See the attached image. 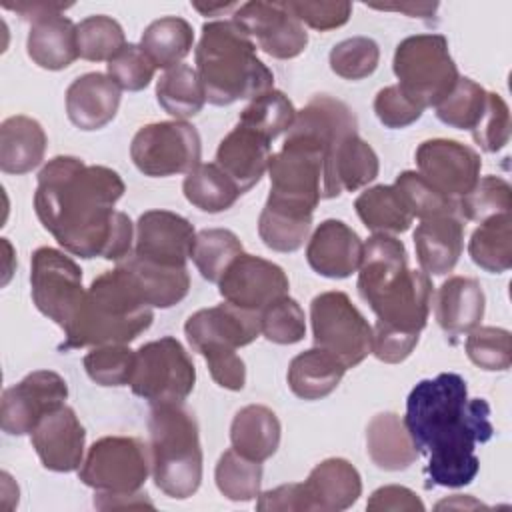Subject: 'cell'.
Masks as SVG:
<instances>
[{
  "label": "cell",
  "instance_id": "47",
  "mask_svg": "<svg viewBox=\"0 0 512 512\" xmlns=\"http://www.w3.org/2000/svg\"><path fill=\"white\" fill-rule=\"evenodd\" d=\"M260 334L274 344H296L306 336L302 306L288 294L260 310Z\"/></svg>",
  "mask_w": 512,
  "mask_h": 512
},
{
  "label": "cell",
  "instance_id": "23",
  "mask_svg": "<svg viewBox=\"0 0 512 512\" xmlns=\"http://www.w3.org/2000/svg\"><path fill=\"white\" fill-rule=\"evenodd\" d=\"M270 140L256 130L236 124L218 144L216 164L244 194L260 182L270 162Z\"/></svg>",
  "mask_w": 512,
  "mask_h": 512
},
{
  "label": "cell",
  "instance_id": "25",
  "mask_svg": "<svg viewBox=\"0 0 512 512\" xmlns=\"http://www.w3.org/2000/svg\"><path fill=\"white\" fill-rule=\"evenodd\" d=\"M484 308L486 296L480 282L466 276L444 280L434 298L436 322L452 338L480 326Z\"/></svg>",
  "mask_w": 512,
  "mask_h": 512
},
{
  "label": "cell",
  "instance_id": "49",
  "mask_svg": "<svg viewBox=\"0 0 512 512\" xmlns=\"http://www.w3.org/2000/svg\"><path fill=\"white\" fill-rule=\"evenodd\" d=\"M136 350L126 344L94 346L84 356V368L90 380L100 386H128L134 368Z\"/></svg>",
  "mask_w": 512,
  "mask_h": 512
},
{
  "label": "cell",
  "instance_id": "42",
  "mask_svg": "<svg viewBox=\"0 0 512 512\" xmlns=\"http://www.w3.org/2000/svg\"><path fill=\"white\" fill-rule=\"evenodd\" d=\"M76 44L80 58L108 62L126 46V36L118 20L106 14H94L76 24Z\"/></svg>",
  "mask_w": 512,
  "mask_h": 512
},
{
  "label": "cell",
  "instance_id": "55",
  "mask_svg": "<svg viewBox=\"0 0 512 512\" xmlns=\"http://www.w3.org/2000/svg\"><path fill=\"white\" fill-rule=\"evenodd\" d=\"M208 364L214 382L220 388L238 392L246 384L244 360L232 348H206L200 352Z\"/></svg>",
  "mask_w": 512,
  "mask_h": 512
},
{
  "label": "cell",
  "instance_id": "39",
  "mask_svg": "<svg viewBox=\"0 0 512 512\" xmlns=\"http://www.w3.org/2000/svg\"><path fill=\"white\" fill-rule=\"evenodd\" d=\"M244 252L240 238L228 228H206L196 234L192 260L200 276L218 284L228 266Z\"/></svg>",
  "mask_w": 512,
  "mask_h": 512
},
{
  "label": "cell",
  "instance_id": "24",
  "mask_svg": "<svg viewBox=\"0 0 512 512\" xmlns=\"http://www.w3.org/2000/svg\"><path fill=\"white\" fill-rule=\"evenodd\" d=\"M416 258L424 274L444 276L454 270L464 250V222L458 214L422 220L414 230Z\"/></svg>",
  "mask_w": 512,
  "mask_h": 512
},
{
  "label": "cell",
  "instance_id": "16",
  "mask_svg": "<svg viewBox=\"0 0 512 512\" xmlns=\"http://www.w3.org/2000/svg\"><path fill=\"white\" fill-rule=\"evenodd\" d=\"M288 288V276L278 264L246 252L228 266L218 282L224 302L252 312H260L270 302L286 296Z\"/></svg>",
  "mask_w": 512,
  "mask_h": 512
},
{
  "label": "cell",
  "instance_id": "59",
  "mask_svg": "<svg viewBox=\"0 0 512 512\" xmlns=\"http://www.w3.org/2000/svg\"><path fill=\"white\" fill-rule=\"evenodd\" d=\"M2 6L8 8V10H14L24 20H32L34 22L36 18H42L46 14L64 12L72 4H62V2H2Z\"/></svg>",
  "mask_w": 512,
  "mask_h": 512
},
{
  "label": "cell",
  "instance_id": "28",
  "mask_svg": "<svg viewBox=\"0 0 512 512\" xmlns=\"http://www.w3.org/2000/svg\"><path fill=\"white\" fill-rule=\"evenodd\" d=\"M366 452L370 460L388 472L410 468L420 452L396 412H380L366 426Z\"/></svg>",
  "mask_w": 512,
  "mask_h": 512
},
{
  "label": "cell",
  "instance_id": "50",
  "mask_svg": "<svg viewBox=\"0 0 512 512\" xmlns=\"http://www.w3.org/2000/svg\"><path fill=\"white\" fill-rule=\"evenodd\" d=\"M106 70L120 90L138 92L152 82L156 66L138 44H126L114 58L108 60Z\"/></svg>",
  "mask_w": 512,
  "mask_h": 512
},
{
  "label": "cell",
  "instance_id": "29",
  "mask_svg": "<svg viewBox=\"0 0 512 512\" xmlns=\"http://www.w3.org/2000/svg\"><path fill=\"white\" fill-rule=\"evenodd\" d=\"M46 132L38 120L16 114L0 124V168L6 174L32 172L44 160Z\"/></svg>",
  "mask_w": 512,
  "mask_h": 512
},
{
  "label": "cell",
  "instance_id": "58",
  "mask_svg": "<svg viewBox=\"0 0 512 512\" xmlns=\"http://www.w3.org/2000/svg\"><path fill=\"white\" fill-rule=\"evenodd\" d=\"M94 506L100 510H108V508H154L152 500L148 498L146 492H130V494H104V492H96L94 494Z\"/></svg>",
  "mask_w": 512,
  "mask_h": 512
},
{
  "label": "cell",
  "instance_id": "52",
  "mask_svg": "<svg viewBox=\"0 0 512 512\" xmlns=\"http://www.w3.org/2000/svg\"><path fill=\"white\" fill-rule=\"evenodd\" d=\"M288 10L306 26L326 32L344 26L350 20L352 4L338 0V2H308V0H288Z\"/></svg>",
  "mask_w": 512,
  "mask_h": 512
},
{
  "label": "cell",
  "instance_id": "44",
  "mask_svg": "<svg viewBox=\"0 0 512 512\" xmlns=\"http://www.w3.org/2000/svg\"><path fill=\"white\" fill-rule=\"evenodd\" d=\"M488 92L468 76H460L450 94L436 106V116L446 126L472 130L486 106Z\"/></svg>",
  "mask_w": 512,
  "mask_h": 512
},
{
  "label": "cell",
  "instance_id": "22",
  "mask_svg": "<svg viewBox=\"0 0 512 512\" xmlns=\"http://www.w3.org/2000/svg\"><path fill=\"white\" fill-rule=\"evenodd\" d=\"M120 106V88L102 72L78 76L66 90V114L70 122L86 132L100 130L114 120Z\"/></svg>",
  "mask_w": 512,
  "mask_h": 512
},
{
  "label": "cell",
  "instance_id": "56",
  "mask_svg": "<svg viewBox=\"0 0 512 512\" xmlns=\"http://www.w3.org/2000/svg\"><path fill=\"white\" fill-rule=\"evenodd\" d=\"M366 508L372 512H424L426 506L414 490L398 484H388L372 492Z\"/></svg>",
  "mask_w": 512,
  "mask_h": 512
},
{
  "label": "cell",
  "instance_id": "5",
  "mask_svg": "<svg viewBox=\"0 0 512 512\" xmlns=\"http://www.w3.org/2000/svg\"><path fill=\"white\" fill-rule=\"evenodd\" d=\"M152 320V306L146 304L128 272L116 266L92 280L74 320L64 330L66 340L60 350L130 344L150 328Z\"/></svg>",
  "mask_w": 512,
  "mask_h": 512
},
{
  "label": "cell",
  "instance_id": "61",
  "mask_svg": "<svg viewBox=\"0 0 512 512\" xmlns=\"http://www.w3.org/2000/svg\"><path fill=\"white\" fill-rule=\"evenodd\" d=\"M192 6H194L200 14H204V16H220L222 12H228V10L238 8L236 2H208V4L192 2Z\"/></svg>",
  "mask_w": 512,
  "mask_h": 512
},
{
  "label": "cell",
  "instance_id": "31",
  "mask_svg": "<svg viewBox=\"0 0 512 512\" xmlns=\"http://www.w3.org/2000/svg\"><path fill=\"white\" fill-rule=\"evenodd\" d=\"M348 368L334 354L314 346L292 358L288 386L302 400H320L332 394Z\"/></svg>",
  "mask_w": 512,
  "mask_h": 512
},
{
  "label": "cell",
  "instance_id": "35",
  "mask_svg": "<svg viewBox=\"0 0 512 512\" xmlns=\"http://www.w3.org/2000/svg\"><path fill=\"white\" fill-rule=\"evenodd\" d=\"M182 192L192 206L210 214L232 208L242 196L234 180L216 162L198 164L188 172L182 182Z\"/></svg>",
  "mask_w": 512,
  "mask_h": 512
},
{
  "label": "cell",
  "instance_id": "37",
  "mask_svg": "<svg viewBox=\"0 0 512 512\" xmlns=\"http://www.w3.org/2000/svg\"><path fill=\"white\" fill-rule=\"evenodd\" d=\"M156 100L176 120H186L196 116L206 102L204 86L196 68L188 64H178L168 68L156 82Z\"/></svg>",
  "mask_w": 512,
  "mask_h": 512
},
{
  "label": "cell",
  "instance_id": "20",
  "mask_svg": "<svg viewBox=\"0 0 512 512\" xmlns=\"http://www.w3.org/2000/svg\"><path fill=\"white\" fill-rule=\"evenodd\" d=\"M364 242L342 220L328 218L318 224L306 246V260L326 278H348L360 268Z\"/></svg>",
  "mask_w": 512,
  "mask_h": 512
},
{
  "label": "cell",
  "instance_id": "9",
  "mask_svg": "<svg viewBox=\"0 0 512 512\" xmlns=\"http://www.w3.org/2000/svg\"><path fill=\"white\" fill-rule=\"evenodd\" d=\"M314 346L334 354L346 368L372 354V326L340 290L322 292L310 302Z\"/></svg>",
  "mask_w": 512,
  "mask_h": 512
},
{
  "label": "cell",
  "instance_id": "46",
  "mask_svg": "<svg viewBox=\"0 0 512 512\" xmlns=\"http://www.w3.org/2000/svg\"><path fill=\"white\" fill-rule=\"evenodd\" d=\"M330 68L344 80L368 78L380 62V48L368 36H352L330 50Z\"/></svg>",
  "mask_w": 512,
  "mask_h": 512
},
{
  "label": "cell",
  "instance_id": "3",
  "mask_svg": "<svg viewBox=\"0 0 512 512\" xmlns=\"http://www.w3.org/2000/svg\"><path fill=\"white\" fill-rule=\"evenodd\" d=\"M356 288L378 322L410 334L424 330L432 282L422 270L408 268L406 248L392 234L374 232L364 242Z\"/></svg>",
  "mask_w": 512,
  "mask_h": 512
},
{
  "label": "cell",
  "instance_id": "41",
  "mask_svg": "<svg viewBox=\"0 0 512 512\" xmlns=\"http://www.w3.org/2000/svg\"><path fill=\"white\" fill-rule=\"evenodd\" d=\"M296 108L292 100L280 90H268L254 100L240 112L238 124L248 126L268 138L270 142L278 138L282 132H288L294 124Z\"/></svg>",
  "mask_w": 512,
  "mask_h": 512
},
{
  "label": "cell",
  "instance_id": "57",
  "mask_svg": "<svg viewBox=\"0 0 512 512\" xmlns=\"http://www.w3.org/2000/svg\"><path fill=\"white\" fill-rule=\"evenodd\" d=\"M256 508L260 512H306V498L302 482L282 484L278 488L258 494Z\"/></svg>",
  "mask_w": 512,
  "mask_h": 512
},
{
  "label": "cell",
  "instance_id": "26",
  "mask_svg": "<svg viewBox=\"0 0 512 512\" xmlns=\"http://www.w3.org/2000/svg\"><path fill=\"white\" fill-rule=\"evenodd\" d=\"M26 52L44 70H64L80 54L76 44V24L62 12L36 18L28 30Z\"/></svg>",
  "mask_w": 512,
  "mask_h": 512
},
{
  "label": "cell",
  "instance_id": "32",
  "mask_svg": "<svg viewBox=\"0 0 512 512\" xmlns=\"http://www.w3.org/2000/svg\"><path fill=\"white\" fill-rule=\"evenodd\" d=\"M378 170L380 162L374 148L358 134L348 136L340 142L332 160L328 198H338L342 190L354 192L366 186L378 176Z\"/></svg>",
  "mask_w": 512,
  "mask_h": 512
},
{
  "label": "cell",
  "instance_id": "11",
  "mask_svg": "<svg viewBox=\"0 0 512 512\" xmlns=\"http://www.w3.org/2000/svg\"><path fill=\"white\" fill-rule=\"evenodd\" d=\"M200 134L186 120H164L142 126L130 144L134 166L152 178L188 174L200 164Z\"/></svg>",
  "mask_w": 512,
  "mask_h": 512
},
{
  "label": "cell",
  "instance_id": "18",
  "mask_svg": "<svg viewBox=\"0 0 512 512\" xmlns=\"http://www.w3.org/2000/svg\"><path fill=\"white\" fill-rule=\"evenodd\" d=\"M184 334L192 350L206 348H242L254 342L260 334V312L244 310L222 302L218 306L202 308L188 316Z\"/></svg>",
  "mask_w": 512,
  "mask_h": 512
},
{
  "label": "cell",
  "instance_id": "1",
  "mask_svg": "<svg viewBox=\"0 0 512 512\" xmlns=\"http://www.w3.org/2000/svg\"><path fill=\"white\" fill-rule=\"evenodd\" d=\"M124 190V180L108 166L54 156L38 172L34 210L66 252L86 260H124L134 242L132 220L114 210Z\"/></svg>",
  "mask_w": 512,
  "mask_h": 512
},
{
  "label": "cell",
  "instance_id": "40",
  "mask_svg": "<svg viewBox=\"0 0 512 512\" xmlns=\"http://www.w3.org/2000/svg\"><path fill=\"white\" fill-rule=\"evenodd\" d=\"M214 480L222 496L232 502H250L258 498L262 486V462L250 460L228 448L216 464Z\"/></svg>",
  "mask_w": 512,
  "mask_h": 512
},
{
  "label": "cell",
  "instance_id": "45",
  "mask_svg": "<svg viewBox=\"0 0 512 512\" xmlns=\"http://www.w3.org/2000/svg\"><path fill=\"white\" fill-rule=\"evenodd\" d=\"M394 188L402 196L410 214L418 216L420 220L442 216V214H458L456 200L442 194L424 176H420L414 170L400 172L396 176Z\"/></svg>",
  "mask_w": 512,
  "mask_h": 512
},
{
  "label": "cell",
  "instance_id": "4",
  "mask_svg": "<svg viewBox=\"0 0 512 512\" xmlns=\"http://www.w3.org/2000/svg\"><path fill=\"white\" fill-rule=\"evenodd\" d=\"M194 58L206 100L214 106L254 100L274 86V74L256 56L254 40L234 20L206 22Z\"/></svg>",
  "mask_w": 512,
  "mask_h": 512
},
{
  "label": "cell",
  "instance_id": "51",
  "mask_svg": "<svg viewBox=\"0 0 512 512\" xmlns=\"http://www.w3.org/2000/svg\"><path fill=\"white\" fill-rule=\"evenodd\" d=\"M474 142L484 152H498L510 140V110L504 98L496 92H488L484 112L478 124L470 130Z\"/></svg>",
  "mask_w": 512,
  "mask_h": 512
},
{
  "label": "cell",
  "instance_id": "7",
  "mask_svg": "<svg viewBox=\"0 0 512 512\" xmlns=\"http://www.w3.org/2000/svg\"><path fill=\"white\" fill-rule=\"evenodd\" d=\"M392 70L398 88L420 108L438 106L456 86L460 74L442 34L404 38L394 52Z\"/></svg>",
  "mask_w": 512,
  "mask_h": 512
},
{
  "label": "cell",
  "instance_id": "53",
  "mask_svg": "<svg viewBox=\"0 0 512 512\" xmlns=\"http://www.w3.org/2000/svg\"><path fill=\"white\" fill-rule=\"evenodd\" d=\"M424 108L412 102L398 84L382 88L374 98V114L386 128H406L422 116Z\"/></svg>",
  "mask_w": 512,
  "mask_h": 512
},
{
  "label": "cell",
  "instance_id": "8",
  "mask_svg": "<svg viewBox=\"0 0 512 512\" xmlns=\"http://www.w3.org/2000/svg\"><path fill=\"white\" fill-rule=\"evenodd\" d=\"M196 384V368L174 336H162L136 350L128 386L154 404L184 402Z\"/></svg>",
  "mask_w": 512,
  "mask_h": 512
},
{
  "label": "cell",
  "instance_id": "6",
  "mask_svg": "<svg viewBox=\"0 0 512 512\" xmlns=\"http://www.w3.org/2000/svg\"><path fill=\"white\" fill-rule=\"evenodd\" d=\"M152 478L160 492L184 500L202 482L198 422L182 402L154 404L148 418Z\"/></svg>",
  "mask_w": 512,
  "mask_h": 512
},
{
  "label": "cell",
  "instance_id": "12",
  "mask_svg": "<svg viewBox=\"0 0 512 512\" xmlns=\"http://www.w3.org/2000/svg\"><path fill=\"white\" fill-rule=\"evenodd\" d=\"M30 286L36 308L66 330L86 294L82 268L68 254L42 246L34 250L30 260Z\"/></svg>",
  "mask_w": 512,
  "mask_h": 512
},
{
  "label": "cell",
  "instance_id": "38",
  "mask_svg": "<svg viewBox=\"0 0 512 512\" xmlns=\"http://www.w3.org/2000/svg\"><path fill=\"white\" fill-rule=\"evenodd\" d=\"M312 230V214L266 202L258 218L260 240L274 252H296Z\"/></svg>",
  "mask_w": 512,
  "mask_h": 512
},
{
  "label": "cell",
  "instance_id": "2",
  "mask_svg": "<svg viewBox=\"0 0 512 512\" xmlns=\"http://www.w3.org/2000/svg\"><path fill=\"white\" fill-rule=\"evenodd\" d=\"M404 424L418 452L428 456V480L446 488H462L476 478L480 460L474 448L494 434L490 404L468 398L466 380L456 372L420 380L408 394Z\"/></svg>",
  "mask_w": 512,
  "mask_h": 512
},
{
  "label": "cell",
  "instance_id": "33",
  "mask_svg": "<svg viewBox=\"0 0 512 512\" xmlns=\"http://www.w3.org/2000/svg\"><path fill=\"white\" fill-rule=\"evenodd\" d=\"M194 44L190 22L178 16H164L146 26L140 38V48L156 68H174L184 60Z\"/></svg>",
  "mask_w": 512,
  "mask_h": 512
},
{
  "label": "cell",
  "instance_id": "10",
  "mask_svg": "<svg viewBox=\"0 0 512 512\" xmlns=\"http://www.w3.org/2000/svg\"><path fill=\"white\" fill-rule=\"evenodd\" d=\"M150 472V450L140 438L104 436L88 448L78 476L96 492L130 494L144 486Z\"/></svg>",
  "mask_w": 512,
  "mask_h": 512
},
{
  "label": "cell",
  "instance_id": "36",
  "mask_svg": "<svg viewBox=\"0 0 512 512\" xmlns=\"http://www.w3.org/2000/svg\"><path fill=\"white\" fill-rule=\"evenodd\" d=\"M468 254L486 272L502 274L512 266V214L492 216L472 232Z\"/></svg>",
  "mask_w": 512,
  "mask_h": 512
},
{
  "label": "cell",
  "instance_id": "54",
  "mask_svg": "<svg viewBox=\"0 0 512 512\" xmlns=\"http://www.w3.org/2000/svg\"><path fill=\"white\" fill-rule=\"evenodd\" d=\"M418 340H420V334L402 332L398 328H392L376 320V326L372 328V354L380 362L398 364L412 354Z\"/></svg>",
  "mask_w": 512,
  "mask_h": 512
},
{
  "label": "cell",
  "instance_id": "60",
  "mask_svg": "<svg viewBox=\"0 0 512 512\" xmlns=\"http://www.w3.org/2000/svg\"><path fill=\"white\" fill-rule=\"evenodd\" d=\"M370 8L398 10V12H406L408 16L428 18V16H432L436 12L438 4L436 2H404V4H370Z\"/></svg>",
  "mask_w": 512,
  "mask_h": 512
},
{
  "label": "cell",
  "instance_id": "27",
  "mask_svg": "<svg viewBox=\"0 0 512 512\" xmlns=\"http://www.w3.org/2000/svg\"><path fill=\"white\" fill-rule=\"evenodd\" d=\"M138 292L152 308H172L182 302L190 290V274L186 266H164L144 260L136 254H128L120 264Z\"/></svg>",
  "mask_w": 512,
  "mask_h": 512
},
{
  "label": "cell",
  "instance_id": "17",
  "mask_svg": "<svg viewBox=\"0 0 512 512\" xmlns=\"http://www.w3.org/2000/svg\"><path fill=\"white\" fill-rule=\"evenodd\" d=\"M194 240V226L184 216L170 210H148L136 222L132 254L164 266H186Z\"/></svg>",
  "mask_w": 512,
  "mask_h": 512
},
{
  "label": "cell",
  "instance_id": "15",
  "mask_svg": "<svg viewBox=\"0 0 512 512\" xmlns=\"http://www.w3.org/2000/svg\"><path fill=\"white\" fill-rule=\"evenodd\" d=\"M418 174L424 176L434 188L452 200L468 194L480 178L482 158L480 154L450 138L424 140L416 148Z\"/></svg>",
  "mask_w": 512,
  "mask_h": 512
},
{
  "label": "cell",
  "instance_id": "34",
  "mask_svg": "<svg viewBox=\"0 0 512 512\" xmlns=\"http://www.w3.org/2000/svg\"><path fill=\"white\" fill-rule=\"evenodd\" d=\"M354 208L362 224L372 232L400 234L406 232L414 220L394 186L378 184L364 190L354 200Z\"/></svg>",
  "mask_w": 512,
  "mask_h": 512
},
{
  "label": "cell",
  "instance_id": "48",
  "mask_svg": "<svg viewBox=\"0 0 512 512\" xmlns=\"http://www.w3.org/2000/svg\"><path fill=\"white\" fill-rule=\"evenodd\" d=\"M466 354L482 370H508L512 364L510 332L496 326H476L466 336Z\"/></svg>",
  "mask_w": 512,
  "mask_h": 512
},
{
  "label": "cell",
  "instance_id": "13",
  "mask_svg": "<svg viewBox=\"0 0 512 512\" xmlns=\"http://www.w3.org/2000/svg\"><path fill=\"white\" fill-rule=\"evenodd\" d=\"M68 398L66 380L54 370H36L6 388L0 400V426L10 436L32 434L36 424Z\"/></svg>",
  "mask_w": 512,
  "mask_h": 512
},
{
  "label": "cell",
  "instance_id": "19",
  "mask_svg": "<svg viewBox=\"0 0 512 512\" xmlns=\"http://www.w3.org/2000/svg\"><path fill=\"white\" fill-rule=\"evenodd\" d=\"M30 440L46 470L72 472L84 460L86 430L66 404L48 412L32 430Z\"/></svg>",
  "mask_w": 512,
  "mask_h": 512
},
{
  "label": "cell",
  "instance_id": "14",
  "mask_svg": "<svg viewBox=\"0 0 512 512\" xmlns=\"http://www.w3.org/2000/svg\"><path fill=\"white\" fill-rule=\"evenodd\" d=\"M232 20L250 38H256L258 48L278 60L300 56L308 44L304 24L288 10L286 2H246L236 8Z\"/></svg>",
  "mask_w": 512,
  "mask_h": 512
},
{
  "label": "cell",
  "instance_id": "30",
  "mask_svg": "<svg viewBox=\"0 0 512 512\" xmlns=\"http://www.w3.org/2000/svg\"><path fill=\"white\" fill-rule=\"evenodd\" d=\"M280 420L268 406L248 404L234 414L230 424L232 448L256 462L276 454L280 446Z\"/></svg>",
  "mask_w": 512,
  "mask_h": 512
},
{
  "label": "cell",
  "instance_id": "43",
  "mask_svg": "<svg viewBox=\"0 0 512 512\" xmlns=\"http://www.w3.org/2000/svg\"><path fill=\"white\" fill-rule=\"evenodd\" d=\"M458 216L472 222H484L492 216L512 210V188L500 176L478 178L474 188L456 200Z\"/></svg>",
  "mask_w": 512,
  "mask_h": 512
},
{
  "label": "cell",
  "instance_id": "21",
  "mask_svg": "<svg viewBox=\"0 0 512 512\" xmlns=\"http://www.w3.org/2000/svg\"><path fill=\"white\" fill-rule=\"evenodd\" d=\"M306 512H340L362 494L360 472L344 458H326L302 482Z\"/></svg>",
  "mask_w": 512,
  "mask_h": 512
},
{
  "label": "cell",
  "instance_id": "62",
  "mask_svg": "<svg viewBox=\"0 0 512 512\" xmlns=\"http://www.w3.org/2000/svg\"><path fill=\"white\" fill-rule=\"evenodd\" d=\"M436 508H484V504L476 502L472 496H462V494H454L452 500H442L436 504Z\"/></svg>",
  "mask_w": 512,
  "mask_h": 512
}]
</instances>
